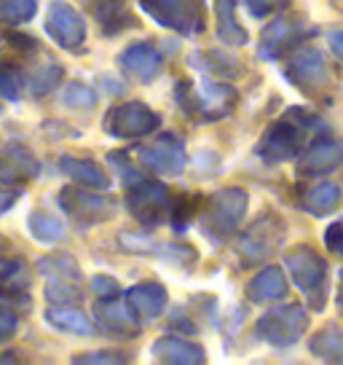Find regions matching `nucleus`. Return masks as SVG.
<instances>
[{
    "label": "nucleus",
    "mask_w": 343,
    "mask_h": 365,
    "mask_svg": "<svg viewBox=\"0 0 343 365\" xmlns=\"http://www.w3.org/2000/svg\"><path fill=\"white\" fill-rule=\"evenodd\" d=\"M65 103L83 110V108H94L97 97H94L92 89H86V86H80V83H70L68 91H65Z\"/></svg>",
    "instance_id": "obj_30"
},
{
    "label": "nucleus",
    "mask_w": 343,
    "mask_h": 365,
    "mask_svg": "<svg viewBox=\"0 0 343 365\" xmlns=\"http://www.w3.org/2000/svg\"><path fill=\"white\" fill-rule=\"evenodd\" d=\"M126 205H129V212L137 217L139 223L145 226H159L164 217L169 215L172 207V196L169 188L159 180H145L132 185V191L126 196Z\"/></svg>",
    "instance_id": "obj_7"
},
{
    "label": "nucleus",
    "mask_w": 343,
    "mask_h": 365,
    "mask_svg": "<svg viewBox=\"0 0 343 365\" xmlns=\"http://www.w3.org/2000/svg\"><path fill=\"white\" fill-rule=\"evenodd\" d=\"M247 205H250V196H247L244 188H223V191H218L209 199V205H206V231L215 234V237L233 234L236 226L247 215Z\"/></svg>",
    "instance_id": "obj_5"
},
{
    "label": "nucleus",
    "mask_w": 343,
    "mask_h": 365,
    "mask_svg": "<svg viewBox=\"0 0 343 365\" xmlns=\"http://www.w3.org/2000/svg\"><path fill=\"white\" fill-rule=\"evenodd\" d=\"M332 3H335V6H341V11H343V0H332Z\"/></svg>",
    "instance_id": "obj_37"
},
{
    "label": "nucleus",
    "mask_w": 343,
    "mask_h": 365,
    "mask_svg": "<svg viewBox=\"0 0 343 365\" xmlns=\"http://www.w3.org/2000/svg\"><path fill=\"white\" fill-rule=\"evenodd\" d=\"M285 266L292 282H295L314 309L324 307V279H327V263L311 247H295L285 255Z\"/></svg>",
    "instance_id": "obj_2"
},
{
    "label": "nucleus",
    "mask_w": 343,
    "mask_h": 365,
    "mask_svg": "<svg viewBox=\"0 0 343 365\" xmlns=\"http://www.w3.org/2000/svg\"><path fill=\"white\" fill-rule=\"evenodd\" d=\"M341 307H343V290H341Z\"/></svg>",
    "instance_id": "obj_38"
},
{
    "label": "nucleus",
    "mask_w": 343,
    "mask_h": 365,
    "mask_svg": "<svg viewBox=\"0 0 343 365\" xmlns=\"http://www.w3.org/2000/svg\"><path fill=\"white\" fill-rule=\"evenodd\" d=\"M330 48L338 54V57H343V30H341V33L330 35Z\"/></svg>",
    "instance_id": "obj_36"
},
{
    "label": "nucleus",
    "mask_w": 343,
    "mask_h": 365,
    "mask_svg": "<svg viewBox=\"0 0 343 365\" xmlns=\"http://www.w3.org/2000/svg\"><path fill=\"white\" fill-rule=\"evenodd\" d=\"M97 319L107 333H115V336H137L139 333V319L137 312L129 307H121V304H102L97 307Z\"/></svg>",
    "instance_id": "obj_20"
},
{
    "label": "nucleus",
    "mask_w": 343,
    "mask_h": 365,
    "mask_svg": "<svg viewBox=\"0 0 343 365\" xmlns=\"http://www.w3.org/2000/svg\"><path fill=\"white\" fill-rule=\"evenodd\" d=\"M287 78L295 83L297 89L314 91L320 89L324 78H327V68L320 51L314 48H297L295 54L287 62Z\"/></svg>",
    "instance_id": "obj_11"
},
{
    "label": "nucleus",
    "mask_w": 343,
    "mask_h": 365,
    "mask_svg": "<svg viewBox=\"0 0 343 365\" xmlns=\"http://www.w3.org/2000/svg\"><path fill=\"white\" fill-rule=\"evenodd\" d=\"M300 35H303L300 19H295V16H279V19H274V22L263 30V35H260V54H263L265 59L282 57L290 48H295L297 41H300Z\"/></svg>",
    "instance_id": "obj_12"
},
{
    "label": "nucleus",
    "mask_w": 343,
    "mask_h": 365,
    "mask_svg": "<svg viewBox=\"0 0 343 365\" xmlns=\"http://www.w3.org/2000/svg\"><path fill=\"white\" fill-rule=\"evenodd\" d=\"M62 170L68 172L73 180L83 182V185H89V188H107V185H110L107 175L102 172V167H97L94 161L65 159V161H62Z\"/></svg>",
    "instance_id": "obj_25"
},
{
    "label": "nucleus",
    "mask_w": 343,
    "mask_h": 365,
    "mask_svg": "<svg viewBox=\"0 0 343 365\" xmlns=\"http://www.w3.org/2000/svg\"><path fill=\"white\" fill-rule=\"evenodd\" d=\"M215 14H218V38L226 46H244L247 30L236 19V0H215Z\"/></svg>",
    "instance_id": "obj_21"
},
{
    "label": "nucleus",
    "mask_w": 343,
    "mask_h": 365,
    "mask_svg": "<svg viewBox=\"0 0 343 365\" xmlns=\"http://www.w3.org/2000/svg\"><path fill=\"white\" fill-rule=\"evenodd\" d=\"M324 242H327V247L330 250H341L343 245V223H332L327 228V234H324Z\"/></svg>",
    "instance_id": "obj_35"
},
{
    "label": "nucleus",
    "mask_w": 343,
    "mask_h": 365,
    "mask_svg": "<svg viewBox=\"0 0 343 365\" xmlns=\"http://www.w3.org/2000/svg\"><path fill=\"white\" fill-rule=\"evenodd\" d=\"M285 240V223L282 217L274 212H265L252 223L239 240V255L244 263H258L265 261L271 252L276 250V245Z\"/></svg>",
    "instance_id": "obj_6"
},
{
    "label": "nucleus",
    "mask_w": 343,
    "mask_h": 365,
    "mask_svg": "<svg viewBox=\"0 0 343 365\" xmlns=\"http://www.w3.org/2000/svg\"><path fill=\"white\" fill-rule=\"evenodd\" d=\"M121 242L132 252H156L159 250V242L148 240V237H137V234H121Z\"/></svg>",
    "instance_id": "obj_31"
},
{
    "label": "nucleus",
    "mask_w": 343,
    "mask_h": 365,
    "mask_svg": "<svg viewBox=\"0 0 343 365\" xmlns=\"http://www.w3.org/2000/svg\"><path fill=\"white\" fill-rule=\"evenodd\" d=\"M30 231H33L38 240H59V234H62V226H59L54 217L43 215V212H38V215L30 217Z\"/></svg>",
    "instance_id": "obj_29"
},
{
    "label": "nucleus",
    "mask_w": 343,
    "mask_h": 365,
    "mask_svg": "<svg viewBox=\"0 0 343 365\" xmlns=\"http://www.w3.org/2000/svg\"><path fill=\"white\" fill-rule=\"evenodd\" d=\"M139 164L153 170L156 175H167V178H177L185 170V148L180 140H174L172 135H164L159 140H153L148 145L139 148Z\"/></svg>",
    "instance_id": "obj_10"
},
{
    "label": "nucleus",
    "mask_w": 343,
    "mask_h": 365,
    "mask_svg": "<svg viewBox=\"0 0 343 365\" xmlns=\"http://www.w3.org/2000/svg\"><path fill=\"white\" fill-rule=\"evenodd\" d=\"M92 287H94V293H97V296L113 298L115 293H118V282H115L113 277H94Z\"/></svg>",
    "instance_id": "obj_33"
},
{
    "label": "nucleus",
    "mask_w": 343,
    "mask_h": 365,
    "mask_svg": "<svg viewBox=\"0 0 343 365\" xmlns=\"http://www.w3.org/2000/svg\"><path fill=\"white\" fill-rule=\"evenodd\" d=\"M196 199H199V196L183 194V196H177V202H172V207H169V223L177 228V231H185V228H188V223L194 220Z\"/></svg>",
    "instance_id": "obj_27"
},
{
    "label": "nucleus",
    "mask_w": 343,
    "mask_h": 365,
    "mask_svg": "<svg viewBox=\"0 0 343 365\" xmlns=\"http://www.w3.org/2000/svg\"><path fill=\"white\" fill-rule=\"evenodd\" d=\"M161 124V118L148 105L142 103H126L113 108L107 118H105V132L113 137H121V140H129V137H148L150 132H156Z\"/></svg>",
    "instance_id": "obj_9"
},
{
    "label": "nucleus",
    "mask_w": 343,
    "mask_h": 365,
    "mask_svg": "<svg viewBox=\"0 0 343 365\" xmlns=\"http://www.w3.org/2000/svg\"><path fill=\"white\" fill-rule=\"evenodd\" d=\"M48 322L59 331L78 333V336H92L94 333L92 322L75 309H54V312H48Z\"/></svg>",
    "instance_id": "obj_26"
},
{
    "label": "nucleus",
    "mask_w": 343,
    "mask_h": 365,
    "mask_svg": "<svg viewBox=\"0 0 343 365\" xmlns=\"http://www.w3.org/2000/svg\"><path fill=\"white\" fill-rule=\"evenodd\" d=\"M62 207H65L75 220L86 223V226H92L97 220H105V217L113 212L110 199L83 194V191H73V188H68V191L62 194Z\"/></svg>",
    "instance_id": "obj_16"
},
{
    "label": "nucleus",
    "mask_w": 343,
    "mask_h": 365,
    "mask_svg": "<svg viewBox=\"0 0 343 365\" xmlns=\"http://www.w3.org/2000/svg\"><path fill=\"white\" fill-rule=\"evenodd\" d=\"M341 199H343V194L335 182H317V185L309 188L306 196H303V207L309 210L311 215L324 217V215H330L332 210H338Z\"/></svg>",
    "instance_id": "obj_22"
},
{
    "label": "nucleus",
    "mask_w": 343,
    "mask_h": 365,
    "mask_svg": "<svg viewBox=\"0 0 343 365\" xmlns=\"http://www.w3.org/2000/svg\"><path fill=\"white\" fill-rule=\"evenodd\" d=\"M309 349L314 357L327 360V363H343V331L341 328H327L311 336Z\"/></svg>",
    "instance_id": "obj_23"
},
{
    "label": "nucleus",
    "mask_w": 343,
    "mask_h": 365,
    "mask_svg": "<svg viewBox=\"0 0 343 365\" xmlns=\"http://www.w3.org/2000/svg\"><path fill=\"white\" fill-rule=\"evenodd\" d=\"M177 103L188 118L212 121V118H223L231 113V108L236 103V91L231 86H223V83H212V81H204L201 86L180 81L177 83Z\"/></svg>",
    "instance_id": "obj_1"
},
{
    "label": "nucleus",
    "mask_w": 343,
    "mask_h": 365,
    "mask_svg": "<svg viewBox=\"0 0 343 365\" xmlns=\"http://www.w3.org/2000/svg\"><path fill=\"white\" fill-rule=\"evenodd\" d=\"M167 290L159 285V282H145V285H137L129 290V296H126V304L137 312V317H145V319H156L167 309Z\"/></svg>",
    "instance_id": "obj_19"
},
{
    "label": "nucleus",
    "mask_w": 343,
    "mask_h": 365,
    "mask_svg": "<svg viewBox=\"0 0 343 365\" xmlns=\"http://www.w3.org/2000/svg\"><path fill=\"white\" fill-rule=\"evenodd\" d=\"M306 331H309V314L297 304L276 307L258 319V336L271 344V346H276V349L297 344Z\"/></svg>",
    "instance_id": "obj_3"
},
{
    "label": "nucleus",
    "mask_w": 343,
    "mask_h": 365,
    "mask_svg": "<svg viewBox=\"0 0 343 365\" xmlns=\"http://www.w3.org/2000/svg\"><path fill=\"white\" fill-rule=\"evenodd\" d=\"M118 65H121V70H124L126 76L148 83V81H153L161 73L164 57H161L150 43H132L124 54L118 57Z\"/></svg>",
    "instance_id": "obj_14"
},
{
    "label": "nucleus",
    "mask_w": 343,
    "mask_h": 365,
    "mask_svg": "<svg viewBox=\"0 0 343 365\" xmlns=\"http://www.w3.org/2000/svg\"><path fill=\"white\" fill-rule=\"evenodd\" d=\"M156 252L167 263H174V266H194L196 258H199L194 247H185V245H159Z\"/></svg>",
    "instance_id": "obj_28"
},
{
    "label": "nucleus",
    "mask_w": 343,
    "mask_h": 365,
    "mask_svg": "<svg viewBox=\"0 0 343 365\" xmlns=\"http://www.w3.org/2000/svg\"><path fill=\"white\" fill-rule=\"evenodd\" d=\"M75 360L78 363H126L129 357L115 352H100V354H83V357H75Z\"/></svg>",
    "instance_id": "obj_34"
},
{
    "label": "nucleus",
    "mask_w": 343,
    "mask_h": 365,
    "mask_svg": "<svg viewBox=\"0 0 343 365\" xmlns=\"http://www.w3.org/2000/svg\"><path fill=\"white\" fill-rule=\"evenodd\" d=\"M343 164V145L332 143V140H322L317 143L309 153H303L297 161V178H322L330 175Z\"/></svg>",
    "instance_id": "obj_15"
},
{
    "label": "nucleus",
    "mask_w": 343,
    "mask_h": 365,
    "mask_svg": "<svg viewBox=\"0 0 343 365\" xmlns=\"http://www.w3.org/2000/svg\"><path fill=\"white\" fill-rule=\"evenodd\" d=\"M142 9L167 30L196 35L204 30V0H139Z\"/></svg>",
    "instance_id": "obj_4"
},
{
    "label": "nucleus",
    "mask_w": 343,
    "mask_h": 365,
    "mask_svg": "<svg viewBox=\"0 0 343 365\" xmlns=\"http://www.w3.org/2000/svg\"><path fill=\"white\" fill-rule=\"evenodd\" d=\"M191 65L199 68L201 73H212V76H223V78H239L244 73L239 62H233L231 57L218 54V51H201V54L191 57Z\"/></svg>",
    "instance_id": "obj_24"
},
{
    "label": "nucleus",
    "mask_w": 343,
    "mask_h": 365,
    "mask_svg": "<svg viewBox=\"0 0 343 365\" xmlns=\"http://www.w3.org/2000/svg\"><path fill=\"white\" fill-rule=\"evenodd\" d=\"M247 296L252 304H271L279 298L287 296V279L285 272L279 266H265L263 272H258L252 277V282L247 285Z\"/></svg>",
    "instance_id": "obj_18"
},
{
    "label": "nucleus",
    "mask_w": 343,
    "mask_h": 365,
    "mask_svg": "<svg viewBox=\"0 0 343 365\" xmlns=\"http://www.w3.org/2000/svg\"><path fill=\"white\" fill-rule=\"evenodd\" d=\"M48 33L65 48H78L86 38V27L75 9H70L65 3H54L48 11Z\"/></svg>",
    "instance_id": "obj_13"
},
{
    "label": "nucleus",
    "mask_w": 343,
    "mask_h": 365,
    "mask_svg": "<svg viewBox=\"0 0 343 365\" xmlns=\"http://www.w3.org/2000/svg\"><path fill=\"white\" fill-rule=\"evenodd\" d=\"M287 0H244V6L250 9V14L252 16H268L271 11H276L279 6H285Z\"/></svg>",
    "instance_id": "obj_32"
},
{
    "label": "nucleus",
    "mask_w": 343,
    "mask_h": 365,
    "mask_svg": "<svg viewBox=\"0 0 343 365\" xmlns=\"http://www.w3.org/2000/svg\"><path fill=\"white\" fill-rule=\"evenodd\" d=\"M303 145V126L297 124L295 118H282L265 129L263 140L258 145V156L265 164H279V161H290L300 153Z\"/></svg>",
    "instance_id": "obj_8"
},
{
    "label": "nucleus",
    "mask_w": 343,
    "mask_h": 365,
    "mask_svg": "<svg viewBox=\"0 0 343 365\" xmlns=\"http://www.w3.org/2000/svg\"><path fill=\"white\" fill-rule=\"evenodd\" d=\"M150 354L161 360V363H174V365H201L206 360L204 349L199 344L183 341L177 336H164L159 341H153Z\"/></svg>",
    "instance_id": "obj_17"
}]
</instances>
